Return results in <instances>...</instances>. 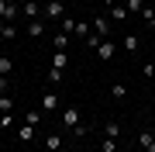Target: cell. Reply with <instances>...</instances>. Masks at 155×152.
I'll use <instances>...</instances> for the list:
<instances>
[{
	"label": "cell",
	"mask_w": 155,
	"mask_h": 152,
	"mask_svg": "<svg viewBox=\"0 0 155 152\" xmlns=\"http://www.w3.org/2000/svg\"><path fill=\"white\" fill-rule=\"evenodd\" d=\"M11 124H14V111L11 114H0V128H11Z\"/></svg>",
	"instance_id": "cell-28"
},
{
	"label": "cell",
	"mask_w": 155,
	"mask_h": 152,
	"mask_svg": "<svg viewBox=\"0 0 155 152\" xmlns=\"http://www.w3.org/2000/svg\"><path fill=\"white\" fill-rule=\"evenodd\" d=\"M62 14H66V0H45V7H41L45 21H62Z\"/></svg>",
	"instance_id": "cell-1"
},
{
	"label": "cell",
	"mask_w": 155,
	"mask_h": 152,
	"mask_svg": "<svg viewBox=\"0 0 155 152\" xmlns=\"http://www.w3.org/2000/svg\"><path fill=\"white\" fill-rule=\"evenodd\" d=\"M0 38H4V21H0Z\"/></svg>",
	"instance_id": "cell-32"
},
{
	"label": "cell",
	"mask_w": 155,
	"mask_h": 152,
	"mask_svg": "<svg viewBox=\"0 0 155 152\" xmlns=\"http://www.w3.org/2000/svg\"><path fill=\"white\" fill-rule=\"evenodd\" d=\"M104 138H121V124H117V121H107L104 124Z\"/></svg>",
	"instance_id": "cell-10"
},
{
	"label": "cell",
	"mask_w": 155,
	"mask_h": 152,
	"mask_svg": "<svg viewBox=\"0 0 155 152\" xmlns=\"http://www.w3.org/2000/svg\"><path fill=\"white\" fill-rule=\"evenodd\" d=\"M66 62H69V56H66L62 49H55V56H52V66H55V69H66Z\"/></svg>",
	"instance_id": "cell-15"
},
{
	"label": "cell",
	"mask_w": 155,
	"mask_h": 152,
	"mask_svg": "<svg viewBox=\"0 0 155 152\" xmlns=\"http://www.w3.org/2000/svg\"><path fill=\"white\" fill-rule=\"evenodd\" d=\"M110 97H114V100H124V97H127V86L124 83H110Z\"/></svg>",
	"instance_id": "cell-17"
},
{
	"label": "cell",
	"mask_w": 155,
	"mask_h": 152,
	"mask_svg": "<svg viewBox=\"0 0 155 152\" xmlns=\"http://www.w3.org/2000/svg\"><path fill=\"white\" fill-rule=\"evenodd\" d=\"M127 14H141V7H145V0H127Z\"/></svg>",
	"instance_id": "cell-23"
},
{
	"label": "cell",
	"mask_w": 155,
	"mask_h": 152,
	"mask_svg": "<svg viewBox=\"0 0 155 152\" xmlns=\"http://www.w3.org/2000/svg\"><path fill=\"white\" fill-rule=\"evenodd\" d=\"M100 152H117V138H100Z\"/></svg>",
	"instance_id": "cell-22"
},
{
	"label": "cell",
	"mask_w": 155,
	"mask_h": 152,
	"mask_svg": "<svg viewBox=\"0 0 155 152\" xmlns=\"http://www.w3.org/2000/svg\"><path fill=\"white\" fill-rule=\"evenodd\" d=\"M97 56H100V62H110V59L117 56V45H114L110 38H104V42L97 45Z\"/></svg>",
	"instance_id": "cell-3"
},
{
	"label": "cell",
	"mask_w": 155,
	"mask_h": 152,
	"mask_svg": "<svg viewBox=\"0 0 155 152\" xmlns=\"http://www.w3.org/2000/svg\"><path fill=\"white\" fill-rule=\"evenodd\" d=\"M52 45H55V49H62V52H66V49H69V35H66V31H59V35H55V38H52Z\"/></svg>",
	"instance_id": "cell-19"
},
{
	"label": "cell",
	"mask_w": 155,
	"mask_h": 152,
	"mask_svg": "<svg viewBox=\"0 0 155 152\" xmlns=\"http://www.w3.org/2000/svg\"><path fill=\"white\" fill-rule=\"evenodd\" d=\"M4 4H14V0H4Z\"/></svg>",
	"instance_id": "cell-33"
},
{
	"label": "cell",
	"mask_w": 155,
	"mask_h": 152,
	"mask_svg": "<svg viewBox=\"0 0 155 152\" xmlns=\"http://www.w3.org/2000/svg\"><path fill=\"white\" fill-rule=\"evenodd\" d=\"M100 4H104V7H114V4H117V0H100Z\"/></svg>",
	"instance_id": "cell-31"
},
{
	"label": "cell",
	"mask_w": 155,
	"mask_h": 152,
	"mask_svg": "<svg viewBox=\"0 0 155 152\" xmlns=\"http://www.w3.org/2000/svg\"><path fill=\"white\" fill-rule=\"evenodd\" d=\"M72 35H76V38H90V35H93V21H76Z\"/></svg>",
	"instance_id": "cell-8"
},
{
	"label": "cell",
	"mask_w": 155,
	"mask_h": 152,
	"mask_svg": "<svg viewBox=\"0 0 155 152\" xmlns=\"http://www.w3.org/2000/svg\"><path fill=\"white\" fill-rule=\"evenodd\" d=\"M21 14L24 17H41V4H38V0H24V4H21Z\"/></svg>",
	"instance_id": "cell-5"
},
{
	"label": "cell",
	"mask_w": 155,
	"mask_h": 152,
	"mask_svg": "<svg viewBox=\"0 0 155 152\" xmlns=\"http://www.w3.org/2000/svg\"><path fill=\"white\" fill-rule=\"evenodd\" d=\"M35 135H38V128H35V124H28V121L17 128V138H21V142H35Z\"/></svg>",
	"instance_id": "cell-7"
},
{
	"label": "cell",
	"mask_w": 155,
	"mask_h": 152,
	"mask_svg": "<svg viewBox=\"0 0 155 152\" xmlns=\"http://www.w3.org/2000/svg\"><path fill=\"white\" fill-rule=\"evenodd\" d=\"M110 17H114V21H124V17H127V7L124 4H114L110 7Z\"/></svg>",
	"instance_id": "cell-20"
},
{
	"label": "cell",
	"mask_w": 155,
	"mask_h": 152,
	"mask_svg": "<svg viewBox=\"0 0 155 152\" xmlns=\"http://www.w3.org/2000/svg\"><path fill=\"white\" fill-rule=\"evenodd\" d=\"M41 104H45V114H48V111H55V107H59V93H55V90H45Z\"/></svg>",
	"instance_id": "cell-9"
},
{
	"label": "cell",
	"mask_w": 155,
	"mask_h": 152,
	"mask_svg": "<svg viewBox=\"0 0 155 152\" xmlns=\"http://www.w3.org/2000/svg\"><path fill=\"white\" fill-rule=\"evenodd\" d=\"M72 135H76V138H83V135H90V124L83 121V124H76V128H72Z\"/></svg>",
	"instance_id": "cell-27"
},
{
	"label": "cell",
	"mask_w": 155,
	"mask_h": 152,
	"mask_svg": "<svg viewBox=\"0 0 155 152\" xmlns=\"http://www.w3.org/2000/svg\"><path fill=\"white\" fill-rule=\"evenodd\" d=\"M45 152H48V149H45Z\"/></svg>",
	"instance_id": "cell-34"
},
{
	"label": "cell",
	"mask_w": 155,
	"mask_h": 152,
	"mask_svg": "<svg viewBox=\"0 0 155 152\" xmlns=\"http://www.w3.org/2000/svg\"><path fill=\"white\" fill-rule=\"evenodd\" d=\"M72 28H76V21H72V17H62V21H59V31L72 35Z\"/></svg>",
	"instance_id": "cell-24"
},
{
	"label": "cell",
	"mask_w": 155,
	"mask_h": 152,
	"mask_svg": "<svg viewBox=\"0 0 155 152\" xmlns=\"http://www.w3.org/2000/svg\"><path fill=\"white\" fill-rule=\"evenodd\" d=\"M62 79H66V76H62V69H55V66H52V69H48V83H52V86H59Z\"/></svg>",
	"instance_id": "cell-21"
},
{
	"label": "cell",
	"mask_w": 155,
	"mask_h": 152,
	"mask_svg": "<svg viewBox=\"0 0 155 152\" xmlns=\"http://www.w3.org/2000/svg\"><path fill=\"white\" fill-rule=\"evenodd\" d=\"M24 121H28V124H35V128H38V121H41V111H28V114H24Z\"/></svg>",
	"instance_id": "cell-25"
},
{
	"label": "cell",
	"mask_w": 155,
	"mask_h": 152,
	"mask_svg": "<svg viewBox=\"0 0 155 152\" xmlns=\"http://www.w3.org/2000/svg\"><path fill=\"white\" fill-rule=\"evenodd\" d=\"M14 111V97L11 93H0V114H11Z\"/></svg>",
	"instance_id": "cell-13"
},
{
	"label": "cell",
	"mask_w": 155,
	"mask_h": 152,
	"mask_svg": "<svg viewBox=\"0 0 155 152\" xmlns=\"http://www.w3.org/2000/svg\"><path fill=\"white\" fill-rule=\"evenodd\" d=\"M28 35H31V38H41V35H45V24L41 21H28Z\"/></svg>",
	"instance_id": "cell-16"
},
{
	"label": "cell",
	"mask_w": 155,
	"mask_h": 152,
	"mask_svg": "<svg viewBox=\"0 0 155 152\" xmlns=\"http://www.w3.org/2000/svg\"><path fill=\"white\" fill-rule=\"evenodd\" d=\"M59 145H62V138L55 135V131H48V135H45V149H48V152H59Z\"/></svg>",
	"instance_id": "cell-11"
},
{
	"label": "cell",
	"mask_w": 155,
	"mask_h": 152,
	"mask_svg": "<svg viewBox=\"0 0 155 152\" xmlns=\"http://www.w3.org/2000/svg\"><path fill=\"white\" fill-rule=\"evenodd\" d=\"M138 45H141L138 35H124V49H127V52H138Z\"/></svg>",
	"instance_id": "cell-18"
},
{
	"label": "cell",
	"mask_w": 155,
	"mask_h": 152,
	"mask_svg": "<svg viewBox=\"0 0 155 152\" xmlns=\"http://www.w3.org/2000/svg\"><path fill=\"white\" fill-rule=\"evenodd\" d=\"M14 73V59L11 56H0V76H11Z\"/></svg>",
	"instance_id": "cell-14"
},
{
	"label": "cell",
	"mask_w": 155,
	"mask_h": 152,
	"mask_svg": "<svg viewBox=\"0 0 155 152\" xmlns=\"http://www.w3.org/2000/svg\"><path fill=\"white\" fill-rule=\"evenodd\" d=\"M14 17H17V4H7V11H4V24L14 21Z\"/></svg>",
	"instance_id": "cell-26"
},
{
	"label": "cell",
	"mask_w": 155,
	"mask_h": 152,
	"mask_svg": "<svg viewBox=\"0 0 155 152\" xmlns=\"http://www.w3.org/2000/svg\"><path fill=\"white\" fill-rule=\"evenodd\" d=\"M141 21H145V28H152V31H155V11H152L148 4L141 7Z\"/></svg>",
	"instance_id": "cell-12"
},
{
	"label": "cell",
	"mask_w": 155,
	"mask_h": 152,
	"mask_svg": "<svg viewBox=\"0 0 155 152\" xmlns=\"http://www.w3.org/2000/svg\"><path fill=\"white\" fill-rule=\"evenodd\" d=\"M62 124H66V128H76V124H83V114H79V107H76V104L62 111Z\"/></svg>",
	"instance_id": "cell-2"
},
{
	"label": "cell",
	"mask_w": 155,
	"mask_h": 152,
	"mask_svg": "<svg viewBox=\"0 0 155 152\" xmlns=\"http://www.w3.org/2000/svg\"><path fill=\"white\" fill-rule=\"evenodd\" d=\"M7 90H11V79H7V76H0V93H7Z\"/></svg>",
	"instance_id": "cell-29"
},
{
	"label": "cell",
	"mask_w": 155,
	"mask_h": 152,
	"mask_svg": "<svg viewBox=\"0 0 155 152\" xmlns=\"http://www.w3.org/2000/svg\"><path fill=\"white\" fill-rule=\"evenodd\" d=\"M4 11H7V4H4V0H0V21H4Z\"/></svg>",
	"instance_id": "cell-30"
},
{
	"label": "cell",
	"mask_w": 155,
	"mask_h": 152,
	"mask_svg": "<svg viewBox=\"0 0 155 152\" xmlns=\"http://www.w3.org/2000/svg\"><path fill=\"white\" fill-rule=\"evenodd\" d=\"M138 145L145 152H155V131H138Z\"/></svg>",
	"instance_id": "cell-6"
},
{
	"label": "cell",
	"mask_w": 155,
	"mask_h": 152,
	"mask_svg": "<svg viewBox=\"0 0 155 152\" xmlns=\"http://www.w3.org/2000/svg\"><path fill=\"white\" fill-rule=\"evenodd\" d=\"M93 35H100V38H110V21H107L104 14L93 17Z\"/></svg>",
	"instance_id": "cell-4"
}]
</instances>
